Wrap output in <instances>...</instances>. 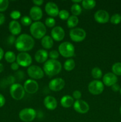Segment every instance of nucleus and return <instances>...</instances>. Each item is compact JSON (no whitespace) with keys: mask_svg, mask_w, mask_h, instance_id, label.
<instances>
[{"mask_svg":"<svg viewBox=\"0 0 121 122\" xmlns=\"http://www.w3.org/2000/svg\"><path fill=\"white\" fill-rule=\"evenodd\" d=\"M9 1L8 0H0V12L5 11L8 8Z\"/></svg>","mask_w":121,"mask_h":122,"instance_id":"f704fd0d","label":"nucleus"},{"mask_svg":"<svg viewBox=\"0 0 121 122\" xmlns=\"http://www.w3.org/2000/svg\"><path fill=\"white\" fill-rule=\"evenodd\" d=\"M16 63L20 66L23 67H29L32 63V58L30 55L27 52H20L16 56Z\"/></svg>","mask_w":121,"mask_h":122,"instance_id":"9d476101","label":"nucleus"},{"mask_svg":"<svg viewBox=\"0 0 121 122\" xmlns=\"http://www.w3.org/2000/svg\"><path fill=\"white\" fill-rule=\"evenodd\" d=\"M119 111H120V113H121V107H120Z\"/></svg>","mask_w":121,"mask_h":122,"instance_id":"09e8293b","label":"nucleus"},{"mask_svg":"<svg viewBox=\"0 0 121 122\" xmlns=\"http://www.w3.org/2000/svg\"><path fill=\"white\" fill-rule=\"evenodd\" d=\"M73 107L75 112L80 114H85L90 110L88 104L82 100H76L74 103Z\"/></svg>","mask_w":121,"mask_h":122,"instance_id":"ddd939ff","label":"nucleus"},{"mask_svg":"<svg viewBox=\"0 0 121 122\" xmlns=\"http://www.w3.org/2000/svg\"><path fill=\"white\" fill-rule=\"evenodd\" d=\"M111 88H112V89L113 91H114V92L119 91L120 89H121L120 86L117 83H116V84H115V85H113V86H112Z\"/></svg>","mask_w":121,"mask_h":122,"instance_id":"a19ab883","label":"nucleus"},{"mask_svg":"<svg viewBox=\"0 0 121 122\" xmlns=\"http://www.w3.org/2000/svg\"><path fill=\"white\" fill-rule=\"evenodd\" d=\"M60 102V105L64 108H70L73 106L74 103V99L72 98V97L66 95L62 97Z\"/></svg>","mask_w":121,"mask_h":122,"instance_id":"4be33fe9","label":"nucleus"},{"mask_svg":"<svg viewBox=\"0 0 121 122\" xmlns=\"http://www.w3.org/2000/svg\"><path fill=\"white\" fill-rule=\"evenodd\" d=\"M19 66H20L16 63V62H14V63H12L11 65V69L13 70H14V71H16L18 69H19Z\"/></svg>","mask_w":121,"mask_h":122,"instance_id":"79ce46f5","label":"nucleus"},{"mask_svg":"<svg viewBox=\"0 0 121 122\" xmlns=\"http://www.w3.org/2000/svg\"><path fill=\"white\" fill-rule=\"evenodd\" d=\"M4 58L6 61L8 63H13L16 61V56L13 51H7L4 54Z\"/></svg>","mask_w":121,"mask_h":122,"instance_id":"a878e982","label":"nucleus"},{"mask_svg":"<svg viewBox=\"0 0 121 122\" xmlns=\"http://www.w3.org/2000/svg\"><path fill=\"white\" fill-rule=\"evenodd\" d=\"M27 74L32 79H40L45 75L43 70L40 67L36 65H31L27 69Z\"/></svg>","mask_w":121,"mask_h":122,"instance_id":"1a4fd4ad","label":"nucleus"},{"mask_svg":"<svg viewBox=\"0 0 121 122\" xmlns=\"http://www.w3.org/2000/svg\"><path fill=\"white\" fill-rule=\"evenodd\" d=\"M117 82V77L113 73H107L103 76V83L107 86H112Z\"/></svg>","mask_w":121,"mask_h":122,"instance_id":"f3484780","label":"nucleus"},{"mask_svg":"<svg viewBox=\"0 0 121 122\" xmlns=\"http://www.w3.org/2000/svg\"><path fill=\"white\" fill-rule=\"evenodd\" d=\"M49 54L45 50H39L34 55L35 60L39 63H45L47 60Z\"/></svg>","mask_w":121,"mask_h":122,"instance_id":"412c9836","label":"nucleus"},{"mask_svg":"<svg viewBox=\"0 0 121 122\" xmlns=\"http://www.w3.org/2000/svg\"><path fill=\"white\" fill-rule=\"evenodd\" d=\"M62 70V64L57 60L50 59L43 64V70L49 77H53L58 75Z\"/></svg>","mask_w":121,"mask_h":122,"instance_id":"f03ea898","label":"nucleus"},{"mask_svg":"<svg viewBox=\"0 0 121 122\" xmlns=\"http://www.w3.org/2000/svg\"><path fill=\"white\" fill-rule=\"evenodd\" d=\"M5 97L2 94H0V108L3 107L5 105Z\"/></svg>","mask_w":121,"mask_h":122,"instance_id":"ea45409f","label":"nucleus"},{"mask_svg":"<svg viewBox=\"0 0 121 122\" xmlns=\"http://www.w3.org/2000/svg\"><path fill=\"white\" fill-rule=\"evenodd\" d=\"M65 35V31L60 26H55L51 30V37L55 41L59 42L62 41Z\"/></svg>","mask_w":121,"mask_h":122,"instance_id":"dca6fc26","label":"nucleus"},{"mask_svg":"<svg viewBox=\"0 0 121 122\" xmlns=\"http://www.w3.org/2000/svg\"><path fill=\"white\" fill-rule=\"evenodd\" d=\"M8 29L12 35H18L21 32V25L17 20H12L8 26Z\"/></svg>","mask_w":121,"mask_h":122,"instance_id":"aec40b11","label":"nucleus"},{"mask_svg":"<svg viewBox=\"0 0 121 122\" xmlns=\"http://www.w3.org/2000/svg\"><path fill=\"white\" fill-rule=\"evenodd\" d=\"M102 75H103L102 71L100 68L96 67H94L91 70V76L96 80L100 79L102 77Z\"/></svg>","mask_w":121,"mask_h":122,"instance_id":"c85d7f7f","label":"nucleus"},{"mask_svg":"<svg viewBox=\"0 0 121 122\" xmlns=\"http://www.w3.org/2000/svg\"><path fill=\"white\" fill-rule=\"evenodd\" d=\"M65 85V81L60 77L53 79L49 83V88L53 92L60 91L64 88Z\"/></svg>","mask_w":121,"mask_h":122,"instance_id":"f8f14e48","label":"nucleus"},{"mask_svg":"<svg viewBox=\"0 0 121 122\" xmlns=\"http://www.w3.org/2000/svg\"><path fill=\"white\" fill-rule=\"evenodd\" d=\"M30 17L32 20L39 21L43 17V12L39 7L33 6L30 10Z\"/></svg>","mask_w":121,"mask_h":122,"instance_id":"a211bd4d","label":"nucleus"},{"mask_svg":"<svg viewBox=\"0 0 121 122\" xmlns=\"http://www.w3.org/2000/svg\"><path fill=\"white\" fill-rule=\"evenodd\" d=\"M5 21V17L2 13H0V26L2 25Z\"/></svg>","mask_w":121,"mask_h":122,"instance_id":"c03bdc74","label":"nucleus"},{"mask_svg":"<svg viewBox=\"0 0 121 122\" xmlns=\"http://www.w3.org/2000/svg\"><path fill=\"white\" fill-rule=\"evenodd\" d=\"M34 44L35 42L32 36L23 33L18 36L14 45L17 50L23 52L30 51L33 48Z\"/></svg>","mask_w":121,"mask_h":122,"instance_id":"f257e3e1","label":"nucleus"},{"mask_svg":"<svg viewBox=\"0 0 121 122\" xmlns=\"http://www.w3.org/2000/svg\"><path fill=\"white\" fill-rule=\"evenodd\" d=\"M19 116L21 121L31 122L35 119L36 117V112L32 108H25L20 111Z\"/></svg>","mask_w":121,"mask_h":122,"instance_id":"423d86ee","label":"nucleus"},{"mask_svg":"<svg viewBox=\"0 0 121 122\" xmlns=\"http://www.w3.org/2000/svg\"><path fill=\"white\" fill-rule=\"evenodd\" d=\"M81 3L82 7L85 10L93 9L96 5V2L94 0H83Z\"/></svg>","mask_w":121,"mask_h":122,"instance_id":"bb28decb","label":"nucleus"},{"mask_svg":"<svg viewBox=\"0 0 121 122\" xmlns=\"http://www.w3.org/2000/svg\"><path fill=\"white\" fill-rule=\"evenodd\" d=\"M119 91H120V93H121V89H120Z\"/></svg>","mask_w":121,"mask_h":122,"instance_id":"8fccbe9b","label":"nucleus"},{"mask_svg":"<svg viewBox=\"0 0 121 122\" xmlns=\"http://www.w3.org/2000/svg\"><path fill=\"white\" fill-rule=\"evenodd\" d=\"M43 2L44 1L43 0H33V3L34 5H36V6H37V7L42 5L43 4Z\"/></svg>","mask_w":121,"mask_h":122,"instance_id":"37998d69","label":"nucleus"},{"mask_svg":"<svg viewBox=\"0 0 121 122\" xmlns=\"http://www.w3.org/2000/svg\"><path fill=\"white\" fill-rule=\"evenodd\" d=\"M21 17V13L19 11L14 10L11 12L10 13V17L13 20H17V19H19Z\"/></svg>","mask_w":121,"mask_h":122,"instance_id":"c9c22d12","label":"nucleus"},{"mask_svg":"<svg viewBox=\"0 0 121 122\" xmlns=\"http://www.w3.org/2000/svg\"><path fill=\"white\" fill-rule=\"evenodd\" d=\"M79 22L78 17L75 15H70V17L67 20V26L70 29L75 28V26H77Z\"/></svg>","mask_w":121,"mask_h":122,"instance_id":"b1692460","label":"nucleus"},{"mask_svg":"<svg viewBox=\"0 0 121 122\" xmlns=\"http://www.w3.org/2000/svg\"><path fill=\"white\" fill-rule=\"evenodd\" d=\"M94 18L97 23L104 24L107 23L110 20V16L107 11L104 10H99L95 13Z\"/></svg>","mask_w":121,"mask_h":122,"instance_id":"4468645a","label":"nucleus"},{"mask_svg":"<svg viewBox=\"0 0 121 122\" xmlns=\"http://www.w3.org/2000/svg\"><path fill=\"white\" fill-rule=\"evenodd\" d=\"M23 87L26 92L29 94H34L39 89V84L35 80L30 79L25 81Z\"/></svg>","mask_w":121,"mask_h":122,"instance_id":"9b49d317","label":"nucleus"},{"mask_svg":"<svg viewBox=\"0 0 121 122\" xmlns=\"http://www.w3.org/2000/svg\"><path fill=\"white\" fill-rule=\"evenodd\" d=\"M45 107L49 110H54L58 106L56 99L52 96H47L43 101Z\"/></svg>","mask_w":121,"mask_h":122,"instance_id":"6ab92c4d","label":"nucleus"},{"mask_svg":"<svg viewBox=\"0 0 121 122\" xmlns=\"http://www.w3.org/2000/svg\"><path fill=\"white\" fill-rule=\"evenodd\" d=\"M58 52L64 58H71L75 54L74 46L70 42H64L58 46Z\"/></svg>","mask_w":121,"mask_h":122,"instance_id":"20e7f679","label":"nucleus"},{"mask_svg":"<svg viewBox=\"0 0 121 122\" xmlns=\"http://www.w3.org/2000/svg\"><path fill=\"white\" fill-rule=\"evenodd\" d=\"M81 2L82 1H81V0H72V2H73L74 4H78Z\"/></svg>","mask_w":121,"mask_h":122,"instance_id":"de8ad7c7","label":"nucleus"},{"mask_svg":"<svg viewBox=\"0 0 121 122\" xmlns=\"http://www.w3.org/2000/svg\"><path fill=\"white\" fill-rule=\"evenodd\" d=\"M41 45L46 50L52 48L53 46V39L50 36L45 35L41 39Z\"/></svg>","mask_w":121,"mask_h":122,"instance_id":"5701e85b","label":"nucleus"},{"mask_svg":"<svg viewBox=\"0 0 121 122\" xmlns=\"http://www.w3.org/2000/svg\"><path fill=\"white\" fill-rule=\"evenodd\" d=\"M25 90L23 86L20 83H14L11 85L9 88V93L14 100H21L25 95Z\"/></svg>","mask_w":121,"mask_h":122,"instance_id":"39448f33","label":"nucleus"},{"mask_svg":"<svg viewBox=\"0 0 121 122\" xmlns=\"http://www.w3.org/2000/svg\"><path fill=\"white\" fill-rule=\"evenodd\" d=\"M110 22L113 25H118L121 22V15L119 14H114L110 19Z\"/></svg>","mask_w":121,"mask_h":122,"instance_id":"7c9ffc66","label":"nucleus"},{"mask_svg":"<svg viewBox=\"0 0 121 122\" xmlns=\"http://www.w3.org/2000/svg\"><path fill=\"white\" fill-rule=\"evenodd\" d=\"M86 32L83 29L77 27L71 29L70 31V36L71 40L75 42H79L86 38Z\"/></svg>","mask_w":121,"mask_h":122,"instance_id":"0eeeda50","label":"nucleus"},{"mask_svg":"<svg viewBox=\"0 0 121 122\" xmlns=\"http://www.w3.org/2000/svg\"><path fill=\"white\" fill-rule=\"evenodd\" d=\"M81 92L78 90L74 91L73 92V93H72V98L77 100H81Z\"/></svg>","mask_w":121,"mask_h":122,"instance_id":"4c0bfd02","label":"nucleus"},{"mask_svg":"<svg viewBox=\"0 0 121 122\" xmlns=\"http://www.w3.org/2000/svg\"><path fill=\"white\" fill-rule=\"evenodd\" d=\"M30 32L33 38L42 39L46 33V26L40 21L32 23L30 27Z\"/></svg>","mask_w":121,"mask_h":122,"instance_id":"7ed1b4c3","label":"nucleus"},{"mask_svg":"<svg viewBox=\"0 0 121 122\" xmlns=\"http://www.w3.org/2000/svg\"><path fill=\"white\" fill-rule=\"evenodd\" d=\"M112 71L116 76H121V63H115L112 67Z\"/></svg>","mask_w":121,"mask_h":122,"instance_id":"c756f323","label":"nucleus"},{"mask_svg":"<svg viewBox=\"0 0 121 122\" xmlns=\"http://www.w3.org/2000/svg\"><path fill=\"white\" fill-rule=\"evenodd\" d=\"M20 21H21V23L25 26H30L32 24V20L31 19V18L27 15H25V16L21 17Z\"/></svg>","mask_w":121,"mask_h":122,"instance_id":"2f4dec72","label":"nucleus"},{"mask_svg":"<svg viewBox=\"0 0 121 122\" xmlns=\"http://www.w3.org/2000/svg\"><path fill=\"white\" fill-rule=\"evenodd\" d=\"M4 56V50H2V48L0 47V60H2V58H3Z\"/></svg>","mask_w":121,"mask_h":122,"instance_id":"a18cd8bd","label":"nucleus"},{"mask_svg":"<svg viewBox=\"0 0 121 122\" xmlns=\"http://www.w3.org/2000/svg\"><path fill=\"white\" fill-rule=\"evenodd\" d=\"M71 12L73 15L78 16L82 13V8L78 4H73L71 7Z\"/></svg>","mask_w":121,"mask_h":122,"instance_id":"cd10ccee","label":"nucleus"},{"mask_svg":"<svg viewBox=\"0 0 121 122\" xmlns=\"http://www.w3.org/2000/svg\"><path fill=\"white\" fill-rule=\"evenodd\" d=\"M15 41H16V39H15V36L14 35H10L7 38V42L10 45H13V44H15Z\"/></svg>","mask_w":121,"mask_h":122,"instance_id":"58836bf2","label":"nucleus"},{"mask_svg":"<svg viewBox=\"0 0 121 122\" xmlns=\"http://www.w3.org/2000/svg\"><path fill=\"white\" fill-rule=\"evenodd\" d=\"M58 16L61 20H67L68 18L70 17V13L66 10H62L59 11Z\"/></svg>","mask_w":121,"mask_h":122,"instance_id":"473e14b6","label":"nucleus"},{"mask_svg":"<svg viewBox=\"0 0 121 122\" xmlns=\"http://www.w3.org/2000/svg\"><path fill=\"white\" fill-rule=\"evenodd\" d=\"M75 67V61L72 58H69L67 60L65 61L64 64V69L66 71H72Z\"/></svg>","mask_w":121,"mask_h":122,"instance_id":"393cba45","label":"nucleus"},{"mask_svg":"<svg viewBox=\"0 0 121 122\" xmlns=\"http://www.w3.org/2000/svg\"><path fill=\"white\" fill-rule=\"evenodd\" d=\"M45 10L47 15L51 17H55L58 16L59 10L56 4L53 2H48L45 5Z\"/></svg>","mask_w":121,"mask_h":122,"instance_id":"2eb2a0df","label":"nucleus"},{"mask_svg":"<svg viewBox=\"0 0 121 122\" xmlns=\"http://www.w3.org/2000/svg\"><path fill=\"white\" fill-rule=\"evenodd\" d=\"M104 84L102 81L94 80L90 82L88 85V90L94 95H97L102 94L104 91Z\"/></svg>","mask_w":121,"mask_h":122,"instance_id":"6e6552de","label":"nucleus"},{"mask_svg":"<svg viewBox=\"0 0 121 122\" xmlns=\"http://www.w3.org/2000/svg\"><path fill=\"white\" fill-rule=\"evenodd\" d=\"M4 67L3 64L0 63V73H2L4 71Z\"/></svg>","mask_w":121,"mask_h":122,"instance_id":"49530a36","label":"nucleus"},{"mask_svg":"<svg viewBox=\"0 0 121 122\" xmlns=\"http://www.w3.org/2000/svg\"><path fill=\"white\" fill-rule=\"evenodd\" d=\"M59 56V53L56 50H52L49 53V57L52 60L58 59Z\"/></svg>","mask_w":121,"mask_h":122,"instance_id":"e433bc0d","label":"nucleus"},{"mask_svg":"<svg viewBox=\"0 0 121 122\" xmlns=\"http://www.w3.org/2000/svg\"><path fill=\"white\" fill-rule=\"evenodd\" d=\"M55 24H56V21L54 19V18L51 17H47L45 21V26H47V27H50V28H51V27H53V28L55 25Z\"/></svg>","mask_w":121,"mask_h":122,"instance_id":"72a5a7b5","label":"nucleus"}]
</instances>
